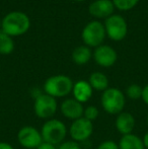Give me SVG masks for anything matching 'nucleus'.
<instances>
[{
    "label": "nucleus",
    "instance_id": "nucleus-17",
    "mask_svg": "<svg viewBox=\"0 0 148 149\" xmlns=\"http://www.w3.org/2000/svg\"><path fill=\"white\" fill-rule=\"evenodd\" d=\"M91 51L88 47L80 46L77 47L72 53V59L77 65H84L90 60Z\"/></svg>",
    "mask_w": 148,
    "mask_h": 149
},
{
    "label": "nucleus",
    "instance_id": "nucleus-13",
    "mask_svg": "<svg viewBox=\"0 0 148 149\" xmlns=\"http://www.w3.org/2000/svg\"><path fill=\"white\" fill-rule=\"evenodd\" d=\"M116 129L122 135L131 134L135 127V119L132 114L128 112H122L116 118Z\"/></svg>",
    "mask_w": 148,
    "mask_h": 149
},
{
    "label": "nucleus",
    "instance_id": "nucleus-20",
    "mask_svg": "<svg viewBox=\"0 0 148 149\" xmlns=\"http://www.w3.org/2000/svg\"><path fill=\"white\" fill-rule=\"evenodd\" d=\"M112 1L118 9L126 11V10H130L134 6H136L139 0H112Z\"/></svg>",
    "mask_w": 148,
    "mask_h": 149
},
{
    "label": "nucleus",
    "instance_id": "nucleus-26",
    "mask_svg": "<svg viewBox=\"0 0 148 149\" xmlns=\"http://www.w3.org/2000/svg\"><path fill=\"white\" fill-rule=\"evenodd\" d=\"M0 149H14L11 144L7 142H0Z\"/></svg>",
    "mask_w": 148,
    "mask_h": 149
},
{
    "label": "nucleus",
    "instance_id": "nucleus-5",
    "mask_svg": "<svg viewBox=\"0 0 148 149\" xmlns=\"http://www.w3.org/2000/svg\"><path fill=\"white\" fill-rule=\"evenodd\" d=\"M58 104L55 97L47 93H41L35 98L34 111L38 118L51 119L56 114Z\"/></svg>",
    "mask_w": 148,
    "mask_h": 149
},
{
    "label": "nucleus",
    "instance_id": "nucleus-23",
    "mask_svg": "<svg viewBox=\"0 0 148 149\" xmlns=\"http://www.w3.org/2000/svg\"><path fill=\"white\" fill-rule=\"evenodd\" d=\"M97 149H119V145L113 140H106L101 142Z\"/></svg>",
    "mask_w": 148,
    "mask_h": 149
},
{
    "label": "nucleus",
    "instance_id": "nucleus-30",
    "mask_svg": "<svg viewBox=\"0 0 148 149\" xmlns=\"http://www.w3.org/2000/svg\"><path fill=\"white\" fill-rule=\"evenodd\" d=\"M0 26H1V22H0Z\"/></svg>",
    "mask_w": 148,
    "mask_h": 149
},
{
    "label": "nucleus",
    "instance_id": "nucleus-18",
    "mask_svg": "<svg viewBox=\"0 0 148 149\" xmlns=\"http://www.w3.org/2000/svg\"><path fill=\"white\" fill-rule=\"evenodd\" d=\"M14 49V43L11 37L7 33L0 31V54L2 55H8L12 53Z\"/></svg>",
    "mask_w": 148,
    "mask_h": 149
},
{
    "label": "nucleus",
    "instance_id": "nucleus-8",
    "mask_svg": "<svg viewBox=\"0 0 148 149\" xmlns=\"http://www.w3.org/2000/svg\"><path fill=\"white\" fill-rule=\"evenodd\" d=\"M106 33L114 41H122L127 35L126 20L120 15H111L107 18L105 24Z\"/></svg>",
    "mask_w": 148,
    "mask_h": 149
},
{
    "label": "nucleus",
    "instance_id": "nucleus-28",
    "mask_svg": "<svg viewBox=\"0 0 148 149\" xmlns=\"http://www.w3.org/2000/svg\"><path fill=\"white\" fill-rule=\"evenodd\" d=\"M74 1H84V0H74Z\"/></svg>",
    "mask_w": 148,
    "mask_h": 149
},
{
    "label": "nucleus",
    "instance_id": "nucleus-7",
    "mask_svg": "<svg viewBox=\"0 0 148 149\" xmlns=\"http://www.w3.org/2000/svg\"><path fill=\"white\" fill-rule=\"evenodd\" d=\"M93 132L92 122L85 118H79L73 121L69 128V133L72 140L77 143L84 142L89 139Z\"/></svg>",
    "mask_w": 148,
    "mask_h": 149
},
{
    "label": "nucleus",
    "instance_id": "nucleus-19",
    "mask_svg": "<svg viewBox=\"0 0 148 149\" xmlns=\"http://www.w3.org/2000/svg\"><path fill=\"white\" fill-rule=\"evenodd\" d=\"M126 94L130 100H137L142 96V87L138 84H131L127 87Z\"/></svg>",
    "mask_w": 148,
    "mask_h": 149
},
{
    "label": "nucleus",
    "instance_id": "nucleus-9",
    "mask_svg": "<svg viewBox=\"0 0 148 149\" xmlns=\"http://www.w3.org/2000/svg\"><path fill=\"white\" fill-rule=\"evenodd\" d=\"M17 140L22 147L26 149H37L43 142L42 134L32 126H24L18 131Z\"/></svg>",
    "mask_w": 148,
    "mask_h": 149
},
{
    "label": "nucleus",
    "instance_id": "nucleus-14",
    "mask_svg": "<svg viewBox=\"0 0 148 149\" xmlns=\"http://www.w3.org/2000/svg\"><path fill=\"white\" fill-rule=\"evenodd\" d=\"M92 87L90 86L88 81L79 80L73 84L72 93H73L75 100L83 104V102H86L92 96Z\"/></svg>",
    "mask_w": 148,
    "mask_h": 149
},
{
    "label": "nucleus",
    "instance_id": "nucleus-24",
    "mask_svg": "<svg viewBox=\"0 0 148 149\" xmlns=\"http://www.w3.org/2000/svg\"><path fill=\"white\" fill-rule=\"evenodd\" d=\"M58 147L55 145H53V144L51 143H48V142H45L43 141L41 144H40L39 146H38L37 149H57Z\"/></svg>",
    "mask_w": 148,
    "mask_h": 149
},
{
    "label": "nucleus",
    "instance_id": "nucleus-6",
    "mask_svg": "<svg viewBox=\"0 0 148 149\" xmlns=\"http://www.w3.org/2000/svg\"><path fill=\"white\" fill-rule=\"evenodd\" d=\"M106 37V29L101 22H91L82 31V39L89 47H99Z\"/></svg>",
    "mask_w": 148,
    "mask_h": 149
},
{
    "label": "nucleus",
    "instance_id": "nucleus-10",
    "mask_svg": "<svg viewBox=\"0 0 148 149\" xmlns=\"http://www.w3.org/2000/svg\"><path fill=\"white\" fill-rule=\"evenodd\" d=\"M60 111L65 118L75 121V120L83 117L84 108H83L82 104L75 98H67L62 102L61 106H60Z\"/></svg>",
    "mask_w": 148,
    "mask_h": 149
},
{
    "label": "nucleus",
    "instance_id": "nucleus-25",
    "mask_svg": "<svg viewBox=\"0 0 148 149\" xmlns=\"http://www.w3.org/2000/svg\"><path fill=\"white\" fill-rule=\"evenodd\" d=\"M141 98H142L145 104H148V84L145 85L142 88V96H141Z\"/></svg>",
    "mask_w": 148,
    "mask_h": 149
},
{
    "label": "nucleus",
    "instance_id": "nucleus-29",
    "mask_svg": "<svg viewBox=\"0 0 148 149\" xmlns=\"http://www.w3.org/2000/svg\"><path fill=\"white\" fill-rule=\"evenodd\" d=\"M147 124H148V116H147Z\"/></svg>",
    "mask_w": 148,
    "mask_h": 149
},
{
    "label": "nucleus",
    "instance_id": "nucleus-21",
    "mask_svg": "<svg viewBox=\"0 0 148 149\" xmlns=\"http://www.w3.org/2000/svg\"><path fill=\"white\" fill-rule=\"evenodd\" d=\"M99 109L95 106H88L84 109V112H83V118L87 119L88 121L92 122L94 120L97 119L99 117Z\"/></svg>",
    "mask_w": 148,
    "mask_h": 149
},
{
    "label": "nucleus",
    "instance_id": "nucleus-11",
    "mask_svg": "<svg viewBox=\"0 0 148 149\" xmlns=\"http://www.w3.org/2000/svg\"><path fill=\"white\" fill-rule=\"evenodd\" d=\"M93 57L99 66L111 67L117 61V52L110 46H99L95 49Z\"/></svg>",
    "mask_w": 148,
    "mask_h": 149
},
{
    "label": "nucleus",
    "instance_id": "nucleus-1",
    "mask_svg": "<svg viewBox=\"0 0 148 149\" xmlns=\"http://www.w3.org/2000/svg\"><path fill=\"white\" fill-rule=\"evenodd\" d=\"M30 26V18L22 11L9 12L1 22L2 31L10 37L24 35L28 31Z\"/></svg>",
    "mask_w": 148,
    "mask_h": 149
},
{
    "label": "nucleus",
    "instance_id": "nucleus-4",
    "mask_svg": "<svg viewBox=\"0 0 148 149\" xmlns=\"http://www.w3.org/2000/svg\"><path fill=\"white\" fill-rule=\"evenodd\" d=\"M101 107L104 111L110 115H119L124 110L126 100L122 90L119 88L106 89L101 94Z\"/></svg>",
    "mask_w": 148,
    "mask_h": 149
},
{
    "label": "nucleus",
    "instance_id": "nucleus-3",
    "mask_svg": "<svg viewBox=\"0 0 148 149\" xmlns=\"http://www.w3.org/2000/svg\"><path fill=\"white\" fill-rule=\"evenodd\" d=\"M73 82L71 78L66 75H54L46 80L44 84L45 93L53 97H64L72 91Z\"/></svg>",
    "mask_w": 148,
    "mask_h": 149
},
{
    "label": "nucleus",
    "instance_id": "nucleus-15",
    "mask_svg": "<svg viewBox=\"0 0 148 149\" xmlns=\"http://www.w3.org/2000/svg\"><path fill=\"white\" fill-rule=\"evenodd\" d=\"M118 145L119 149H145L142 139L133 133L123 135Z\"/></svg>",
    "mask_w": 148,
    "mask_h": 149
},
{
    "label": "nucleus",
    "instance_id": "nucleus-16",
    "mask_svg": "<svg viewBox=\"0 0 148 149\" xmlns=\"http://www.w3.org/2000/svg\"><path fill=\"white\" fill-rule=\"evenodd\" d=\"M88 82L92 89L99 91H105L106 89L109 88V79L101 72H93L89 76Z\"/></svg>",
    "mask_w": 148,
    "mask_h": 149
},
{
    "label": "nucleus",
    "instance_id": "nucleus-27",
    "mask_svg": "<svg viewBox=\"0 0 148 149\" xmlns=\"http://www.w3.org/2000/svg\"><path fill=\"white\" fill-rule=\"evenodd\" d=\"M142 141H143V144H144V147L145 149H148V132L144 134L142 138Z\"/></svg>",
    "mask_w": 148,
    "mask_h": 149
},
{
    "label": "nucleus",
    "instance_id": "nucleus-22",
    "mask_svg": "<svg viewBox=\"0 0 148 149\" xmlns=\"http://www.w3.org/2000/svg\"><path fill=\"white\" fill-rule=\"evenodd\" d=\"M57 149H81V146L77 142L70 140V141H64L58 146Z\"/></svg>",
    "mask_w": 148,
    "mask_h": 149
},
{
    "label": "nucleus",
    "instance_id": "nucleus-12",
    "mask_svg": "<svg viewBox=\"0 0 148 149\" xmlns=\"http://www.w3.org/2000/svg\"><path fill=\"white\" fill-rule=\"evenodd\" d=\"M115 5L111 0H97L89 6V13L94 17L108 18L113 15Z\"/></svg>",
    "mask_w": 148,
    "mask_h": 149
},
{
    "label": "nucleus",
    "instance_id": "nucleus-2",
    "mask_svg": "<svg viewBox=\"0 0 148 149\" xmlns=\"http://www.w3.org/2000/svg\"><path fill=\"white\" fill-rule=\"evenodd\" d=\"M43 141L59 146L65 141L67 135V128L62 121L57 119H50L43 125L41 130Z\"/></svg>",
    "mask_w": 148,
    "mask_h": 149
}]
</instances>
